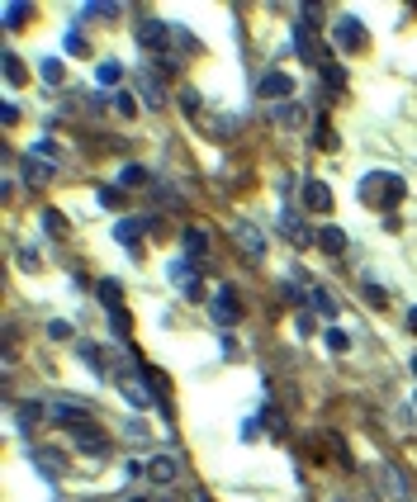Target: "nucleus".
<instances>
[{"label":"nucleus","mask_w":417,"mask_h":502,"mask_svg":"<svg viewBox=\"0 0 417 502\" xmlns=\"http://www.w3.org/2000/svg\"><path fill=\"white\" fill-rule=\"evenodd\" d=\"M408 327H417V308H413V313H408Z\"/></svg>","instance_id":"f704fd0d"},{"label":"nucleus","mask_w":417,"mask_h":502,"mask_svg":"<svg viewBox=\"0 0 417 502\" xmlns=\"http://www.w3.org/2000/svg\"><path fill=\"white\" fill-rule=\"evenodd\" d=\"M66 52L81 57V52H86V38H81V33H66Z\"/></svg>","instance_id":"473e14b6"},{"label":"nucleus","mask_w":417,"mask_h":502,"mask_svg":"<svg viewBox=\"0 0 417 502\" xmlns=\"http://www.w3.org/2000/svg\"><path fill=\"white\" fill-rule=\"evenodd\" d=\"M166 24H157V19H143V29H138V43L143 47H152V52H161V47H166Z\"/></svg>","instance_id":"9d476101"},{"label":"nucleus","mask_w":417,"mask_h":502,"mask_svg":"<svg viewBox=\"0 0 417 502\" xmlns=\"http://www.w3.org/2000/svg\"><path fill=\"white\" fill-rule=\"evenodd\" d=\"M43 403H19V422H38V417H43Z\"/></svg>","instance_id":"c85d7f7f"},{"label":"nucleus","mask_w":417,"mask_h":502,"mask_svg":"<svg viewBox=\"0 0 417 502\" xmlns=\"http://www.w3.org/2000/svg\"><path fill=\"white\" fill-rule=\"evenodd\" d=\"M114 384L124 389V398H129L133 408H147V403H152V384H147L143 370H129V365H124V370L114 375Z\"/></svg>","instance_id":"f257e3e1"},{"label":"nucleus","mask_w":417,"mask_h":502,"mask_svg":"<svg viewBox=\"0 0 417 502\" xmlns=\"http://www.w3.org/2000/svg\"><path fill=\"white\" fill-rule=\"evenodd\" d=\"M332 38H337L341 47H351V52H356V47L365 43V29H360V24H356V19H341V24H337V33H332Z\"/></svg>","instance_id":"9b49d317"},{"label":"nucleus","mask_w":417,"mask_h":502,"mask_svg":"<svg viewBox=\"0 0 417 502\" xmlns=\"http://www.w3.org/2000/svg\"><path fill=\"white\" fill-rule=\"evenodd\" d=\"M29 19V5H5V29H19Z\"/></svg>","instance_id":"4be33fe9"},{"label":"nucleus","mask_w":417,"mask_h":502,"mask_svg":"<svg viewBox=\"0 0 417 502\" xmlns=\"http://www.w3.org/2000/svg\"><path fill=\"white\" fill-rule=\"evenodd\" d=\"M29 455H33V465H38V469L48 474V479H62V469H66V465H62V455H57L52 445H33Z\"/></svg>","instance_id":"0eeeda50"},{"label":"nucleus","mask_w":417,"mask_h":502,"mask_svg":"<svg viewBox=\"0 0 417 502\" xmlns=\"http://www.w3.org/2000/svg\"><path fill=\"white\" fill-rule=\"evenodd\" d=\"M180 247L190 251V256H204V251H208V233H204V228H185V237H180Z\"/></svg>","instance_id":"4468645a"},{"label":"nucleus","mask_w":417,"mask_h":502,"mask_svg":"<svg viewBox=\"0 0 417 502\" xmlns=\"http://www.w3.org/2000/svg\"><path fill=\"white\" fill-rule=\"evenodd\" d=\"M100 303H105V313H110V308H124V294H119L114 280H100Z\"/></svg>","instance_id":"dca6fc26"},{"label":"nucleus","mask_w":417,"mask_h":502,"mask_svg":"<svg viewBox=\"0 0 417 502\" xmlns=\"http://www.w3.org/2000/svg\"><path fill=\"white\" fill-rule=\"evenodd\" d=\"M365 298H370V303H375V308H380V303H384V289H380V284H375V280H365Z\"/></svg>","instance_id":"72a5a7b5"},{"label":"nucleus","mask_w":417,"mask_h":502,"mask_svg":"<svg viewBox=\"0 0 417 502\" xmlns=\"http://www.w3.org/2000/svg\"><path fill=\"white\" fill-rule=\"evenodd\" d=\"M19 76H24V71H19V57H15V52H5V81H10V86H15Z\"/></svg>","instance_id":"2f4dec72"},{"label":"nucleus","mask_w":417,"mask_h":502,"mask_svg":"<svg viewBox=\"0 0 417 502\" xmlns=\"http://www.w3.org/2000/svg\"><path fill=\"white\" fill-rule=\"evenodd\" d=\"M147 233V218H124L119 228H114V237L124 242V247H138V237Z\"/></svg>","instance_id":"ddd939ff"},{"label":"nucleus","mask_w":417,"mask_h":502,"mask_svg":"<svg viewBox=\"0 0 417 502\" xmlns=\"http://www.w3.org/2000/svg\"><path fill=\"white\" fill-rule=\"evenodd\" d=\"M143 100L152 105V110H161V100H166V95H161V86H157V81H143Z\"/></svg>","instance_id":"a878e982"},{"label":"nucleus","mask_w":417,"mask_h":502,"mask_svg":"<svg viewBox=\"0 0 417 502\" xmlns=\"http://www.w3.org/2000/svg\"><path fill=\"white\" fill-rule=\"evenodd\" d=\"M176 474H180V465H176L171 455L147 460V479H152V484H176Z\"/></svg>","instance_id":"6e6552de"},{"label":"nucleus","mask_w":417,"mask_h":502,"mask_svg":"<svg viewBox=\"0 0 417 502\" xmlns=\"http://www.w3.org/2000/svg\"><path fill=\"white\" fill-rule=\"evenodd\" d=\"M147 180V166H124L119 171V185H143Z\"/></svg>","instance_id":"b1692460"},{"label":"nucleus","mask_w":417,"mask_h":502,"mask_svg":"<svg viewBox=\"0 0 417 502\" xmlns=\"http://www.w3.org/2000/svg\"><path fill=\"white\" fill-rule=\"evenodd\" d=\"M129 502H147V498H129Z\"/></svg>","instance_id":"e433bc0d"},{"label":"nucleus","mask_w":417,"mask_h":502,"mask_svg":"<svg viewBox=\"0 0 417 502\" xmlns=\"http://www.w3.org/2000/svg\"><path fill=\"white\" fill-rule=\"evenodd\" d=\"M308 303H313V308H318V313H337V303H332V294H327V289H313V294H308Z\"/></svg>","instance_id":"412c9836"},{"label":"nucleus","mask_w":417,"mask_h":502,"mask_svg":"<svg viewBox=\"0 0 417 502\" xmlns=\"http://www.w3.org/2000/svg\"><path fill=\"white\" fill-rule=\"evenodd\" d=\"M257 95L261 100H285V95H294V76H289V71H261Z\"/></svg>","instance_id":"7ed1b4c3"},{"label":"nucleus","mask_w":417,"mask_h":502,"mask_svg":"<svg viewBox=\"0 0 417 502\" xmlns=\"http://www.w3.org/2000/svg\"><path fill=\"white\" fill-rule=\"evenodd\" d=\"M48 337H57V342H71L76 332H71V322H62V317H57V322H48Z\"/></svg>","instance_id":"7c9ffc66"},{"label":"nucleus","mask_w":417,"mask_h":502,"mask_svg":"<svg viewBox=\"0 0 417 502\" xmlns=\"http://www.w3.org/2000/svg\"><path fill=\"white\" fill-rule=\"evenodd\" d=\"M114 110H119V114H138V100H133L129 91H119V95H114Z\"/></svg>","instance_id":"cd10ccee"},{"label":"nucleus","mask_w":417,"mask_h":502,"mask_svg":"<svg viewBox=\"0 0 417 502\" xmlns=\"http://www.w3.org/2000/svg\"><path fill=\"white\" fill-rule=\"evenodd\" d=\"M119 76H124V66H119V62H100V71H95L100 86H119Z\"/></svg>","instance_id":"aec40b11"},{"label":"nucleus","mask_w":417,"mask_h":502,"mask_svg":"<svg viewBox=\"0 0 417 502\" xmlns=\"http://www.w3.org/2000/svg\"><path fill=\"white\" fill-rule=\"evenodd\" d=\"M318 71H322V81H327V86H337V91L346 86V71H341V66L332 62V57H322V62H318Z\"/></svg>","instance_id":"a211bd4d"},{"label":"nucleus","mask_w":417,"mask_h":502,"mask_svg":"<svg viewBox=\"0 0 417 502\" xmlns=\"http://www.w3.org/2000/svg\"><path fill=\"white\" fill-rule=\"evenodd\" d=\"M38 76L48 81V86H62V62H43V66H38Z\"/></svg>","instance_id":"393cba45"},{"label":"nucleus","mask_w":417,"mask_h":502,"mask_svg":"<svg viewBox=\"0 0 417 502\" xmlns=\"http://www.w3.org/2000/svg\"><path fill=\"white\" fill-rule=\"evenodd\" d=\"M318 247L327 251V256H341V251H346V233L327 223V228H318Z\"/></svg>","instance_id":"f8f14e48"},{"label":"nucleus","mask_w":417,"mask_h":502,"mask_svg":"<svg viewBox=\"0 0 417 502\" xmlns=\"http://www.w3.org/2000/svg\"><path fill=\"white\" fill-rule=\"evenodd\" d=\"M86 412H90V408H86L81 398H57V403L48 408V417H52V422H62V426H81V422H86Z\"/></svg>","instance_id":"39448f33"},{"label":"nucleus","mask_w":417,"mask_h":502,"mask_svg":"<svg viewBox=\"0 0 417 502\" xmlns=\"http://www.w3.org/2000/svg\"><path fill=\"white\" fill-rule=\"evenodd\" d=\"M322 342H327V351H337V356H341V351L351 346V337H346L341 327H327V332H322Z\"/></svg>","instance_id":"6ab92c4d"},{"label":"nucleus","mask_w":417,"mask_h":502,"mask_svg":"<svg viewBox=\"0 0 417 502\" xmlns=\"http://www.w3.org/2000/svg\"><path fill=\"white\" fill-rule=\"evenodd\" d=\"M304 204L313 209V214H322V209H332V189L322 185V180H304Z\"/></svg>","instance_id":"1a4fd4ad"},{"label":"nucleus","mask_w":417,"mask_h":502,"mask_svg":"<svg viewBox=\"0 0 417 502\" xmlns=\"http://www.w3.org/2000/svg\"><path fill=\"white\" fill-rule=\"evenodd\" d=\"M52 171H57L52 161H38V157H33V152H29V157H24V175H29V180H48Z\"/></svg>","instance_id":"2eb2a0df"},{"label":"nucleus","mask_w":417,"mask_h":502,"mask_svg":"<svg viewBox=\"0 0 417 502\" xmlns=\"http://www.w3.org/2000/svg\"><path fill=\"white\" fill-rule=\"evenodd\" d=\"M294 47H299V57H318V47H313V29H308V24L294 29Z\"/></svg>","instance_id":"f3484780"},{"label":"nucleus","mask_w":417,"mask_h":502,"mask_svg":"<svg viewBox=\"0 0 417 502\" xmlns=\"http://www.w3.org/2000/svg\"><path fill=\"white\" fill-rule=\"evenodd\" d=\"M81 356H86V365H90L95 375H110V370H105V361H100V351H95L90 342H81Z\"/></svg>","instance_id":"5701e85b"},{"label":"nucleus","mask_w":417,"mask_h":502,"mask_svg":"<svg viewBox=\"0 0 417 502\" xmlns=\"http://www.w3.org/2000/svg\"><path fill=\"white\" fill-rule=\"evenodd\" d=\"M71 445H76V450H86V455H105V450H110L105 431H100V426H90V422L71 426Z\"/></svg>","instance_id":"20e7f679"},{"label":"nucleus","mask_w":417,"mask_h":502,"mask_svg":"<svg viewBox=\"0 0 417 502\" xmlns=\"http://www.w3.org/2000/svg\"><path fill=\"white\" fill-rule=\"evenodd\" d=\"M208 313L218 317L223 327H233V322L242 317V308H237V294H233V289H218V294L208 298Z\"/></svg>","instance_id":"423d86ee"},{"label":"nucleus","mask_w":417,"mask_h":502,"mask_svg":"<svg viewBox=\"0 0 417 502\" xmlns=\"http://www.w3.org/2000/svg\"><path fill=\"white\" fill-rule=\"evenodd\" d=\"M285 237H289V242H299V247H304V242H308V228H304V223H294V218H285Z\"/></svg>","instance_id":"bb28decb"},{"label":"nucleus","mask_w":417,"mask_h":502,"mask_svg":"<svg viewBox=\"0 0 417 502\" xmlns=\"http://www.w3.org/2000/svg\"><path fill=\"white\" fill-rule=\"evenodd\" d=\"M413 375H417V356H413Z\"/></svg>","instance_id":"c9c22d12"},{"label":"nucleus","mask_w":417,"mask_h":502,"mask_svg":"<svg viewBox=\"0 0 417 502\" xmlns=\"http://www.w3.org/2000/svg\"><path fill=\"white\" fill-rule=\"evenodd\" d=\"M233 242L242 247L247 261H261V256H266V233H261L257 223H233Z\"/></svg>","instance_id":"f03ea898"},{"label":"nucleus","mask_w":417,"mask_h":502,"mask_svg":"<svg viewBox=\"0 0 417 502\" xmlns=\"http://www.w3.org/2000/svg\"><path fill=\"white\" fill-rule=\"evenodd\" d=\"M81 15H90V19H114V15H119V5H86Z\"/></svg>","instance_id":"c756f323"}]
</instances>
